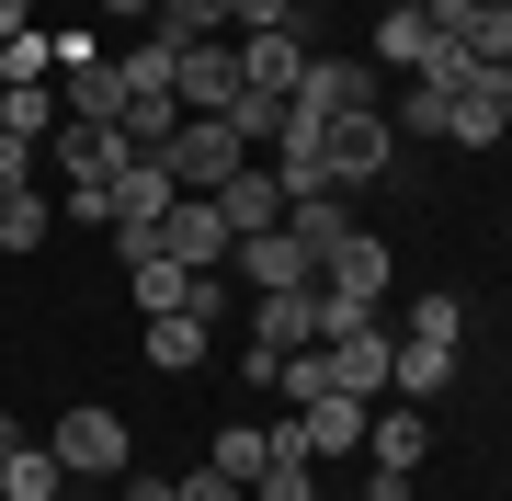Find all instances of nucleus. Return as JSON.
Returning a JSON list of instances; mask_svg holds the SVG:
<instances>
[{"instance_id": "nucleus-26", "label": "nucleus", "mask_w": 512, "mask_h": 501, "mask_svg": "<svg viewBox=\"0 0 512 501\" xmlns=\"http://www.w3.org/2000/svg\"><path fill=\"white\" fill-rule=\"evenodd\" d=\"M171 57H183V46H171V35H148L137 57H114V69H126V92H171Z\"/></svg>"}, {"instance_id": "nucleus-7", "label": "nucleus", "mask_w": 512, "mask_h": 501, "mask_svg": "<svg viewBox=\"0 0 512 501\" xmlns=\"http://www.w3.org/2000/svg\"><path fill=\"white\" fill-rule=\"evenodd\" d=\"M228 262L251 274V297H296V285H319V251L296 240V228H262V240H239Z\"/></svg>"}, {"instance_id": "nucleus-25", "label": "nucleus", "mask_w": 512, "mask_h": 501, "mask_svg": "<svg viewBox=\"0 0 512 501\" xmlns=\"http://www.w3.org/2000/svg\"><path fill=\"white\" fill-rule=\"evenodd\" d=\"M171 126H183V103H171V92H126V137H137V149H160Z\"/></svg>"}, {"instance_id": "nucleus-20", "label": "nucleus", "mask_w": 512, "mask_h": 501, "mask_svg": "<svg viewBox=\"0 0 512 501\" xmlns=\"http://www.w3.org/2000/svg\"><path fill=\"white\" fill-rule=\"evenodd\" d=\"M148 35L194 46V35H228V0H148Z\"/></svg>"}, {"instance_id": "nucleus-15", "label": "nucleus", "mask_w": 512, "mask_h": 501, "mask_svg": "<svg viewBox=\"0 0 512 501\" xmlns=\"http://www.w3.org/2000/svg\"><path fill=\"white\" fill-rule=\"evenodd\" d=\"M126 285H137V319H171V308H194V262H171V251L126 262Z\"/></svg>"}, {"instance_id": "nucleus-14", "label": "nucleus", "mask_w": 512, "mask_h": 501, "mask_svg": "<svg viewBox=\"0 0 512 501\" xmlns=\"http://www.w3.org/2000/svg\"><path fill=\"white\" fill-rule=\"evenodd\" d=\"M444 388H456V342H399V365H387V399H421V410H433Z\"/></svg>"}, {"instance_id": "nucleus-32", "label": "nucleus", "mask_w": 512, "mask_h": 501, "mask_svg": "<svg viewBox=\"0 0 512 501\" xmlns=\"http://www.w3.org/2000/svg\"><path fill=\"white\" fill-rule=\"evenodd\" d=\"M262 23H296V0H228V35H262Z\"/></svg>"}, {"instance_id": "nucleus-34", "label": "nucleus", "mask_w": 512, "mask_h": 501, "mask_svg": "<svg viewBox=\"0 0 512 501\" xmlns=\"http://www.w3.org/2000/svg\"><path fill=\"white\" fill-rule=\"evenodd\" d=\"M114 490H126V501H171V479H160V467H126Z\"/></svg>"}, {"instance_id": "nucleus-2", "label": "nucleus", "mask_w": 512, "mask_h": 501, "mask_svg": "<svg viewBox=\"0 0 512 501\" xmlns=\"http://www.w3.org/2000/svg\"><path fill=\"white\" fill-rule=\"evenodd\" d=\"M46 445H57V467H69V479H126V467H137V445H126V422H114L103 399H80L69 422L46 433Z\"/></svg>"}, {"instance_id": "nucleus-37", "label": "nucleus", "mask_w": 512, "mask_h": 501, "mask_svg": "<svg viewBox=\"0 0 512 501\" xmlns=\"http://www.w3.org/2000/svg\"><path fill=\"white\" fill-rule=\"evenodd\" d=\"M103 12H148V0H103Z\"/></svg>"}, {"instance_id": "nucleus-4", "label": "nucleus", "mask_w": 512, "mask_h": 501, "mask_svg": "<svg viewBox=\"0 0 512 501\" xmlns=\"http://www.w3.org/2000/svg\"><path fill=\"white\" fill-rule=\"evenodd\" d=\"M319 365H330V388H342V399H387V365H399V342H387L376 319H353V331H330V342H319Z\"/></svg>"}, {"instance_id": "nucleus-21", "label": "nucleus", "mask_w": 512, "mask_h": 501, "mask_svg": "<svg viewBox=\"0 0 512 501\" xmlns=\"http://www.w3.org/2000/svg\"><path fill=\"white\" fill-rule=\"evenodd\" d=\"M285 228H296L308 251H330V240H353V205H342V194H296V205H285Z\"/></svg>"}, {"instance_id": "nucleus-24", "label": "nucleus", "mask_w": 512, "mask_h": 501, "mask_svg": "<svg viewBox=\"0 0 512 501\" xmlns=\"http://www.w3.org/2000/svg\"><path fill=\"white\" fill-rule=\"evenodd\" d=\"M410 342H467V297L456 285H433V297L410 308Z\"/></svg>"}, {"instance_id": "nucleus-10", "label": "nucleus", "mask_w": 512, "mask_h": 501, "mask_svg": "<svg viewBox=\"0 0 512 501\" xmlns=\"http://www.w3.org/2000/svg\"><path fill=\"white\" fill-rule=\"evenodd\" d=\"M319 342V285H296V297H251V353H308Z\"/></svg>"}, {"instance_id": "nucleus-3", "label": "nucleus", "mask_w": 512, "mask_h": 501, "mask_svg": "<svg viewBox=\"0 0 512 501\" xmlns=\"http://www.w3.org/2000/svg\"><path fill=\"white\" fill-rule=\"evenodd\" d=\"M171 103H183V114H228L239 103V46L228 35H194L183 57H171Z\"/></svg>"}, {"instance_id": "nucleus-1", "label": "nucleus", "mask_w": 512, "mask_h": 501, "mask_svg": "<svg viewBox=\"0 0 512 501\" xmlns=\"http://www.w3.org/2000/svg\"><path fill=\"white\" fill-rule=\"evenodd\" d=\"M148 160L171 171V194H217V183H228V171L251 160V149H239V126H228V114H183V126H171Z\"/></svg>"}, {"instance_id": "nucleus-13", "label": "nucleus", "mask_w": 512, "mask_h": 501, "mask_svg": "<svg viewBox=\"0 0 512 501\" xmlns=\"http://www.w3.org/2000/svg\"><path fill=\"white\" fill-rule=\"evenodd\" d=\"M376 69H421V80H433L444 69V23L433 12H387L376 23Z\"/></svg>"}, {"instance_id": "nucleus-11", "label": "nucleus", "mask_w": 512, "mask_h": 501, "mask_svg": "<svg viewBox=\"0 0 512 501\" xmlns=\"http://www.w3.org/2000/svg\"><path fill=\"white\" fill-rule=\"evenodd\" d=\"M296 103H308V114H365L376 103V69H365V57H308Z\"/></svg>"}, {"instance_id": "nucleus-29", "label": "nucleus", "mask_w": 512, "mask_h": 501, "mask_svg": "<svg viewBox=\"0 0 512 501\" xmlns=\"http://www.w3.org/2000/svg\"><path fill=\"white\" fill-rule=\"evenodd\" d=\"M467 57H490V69H512V12H490V0H478V23H467Z\"/></svg>"}, {"instance_id": "nucleus-16", "label": "nucleus", "mask_w": 512, "mask_h": 501, "mask_svg": "<svg viewBox=\"0 0 512 501\" xmlns=\"http://www.w3.org/2000/svg\"><path fill=\"white\" fill-rule=\"evenodd\" d=\"M137 353H148V365H160V376H194V365H205V319H194V308L148 319V331H137Z\"/></svg>"}, {"instance_id": "nucleus-5", "label": "nucleus", "mask_w": 512, "mask_h": 501, "mask_svg": "<svg viewBox=\"0 0 512 501\" xmlns=\"http://www.w3.org/2000/svg\"><path fill=\"white\" fill-rule=\"evenodd\" d=\"M239 46V80H251V92H274V103H296V80H308V35H296V23H262V35H228Z\"/></svg>"}, {"instance_id": "nucleus-36", "label": "nucleus", "mask_w": 512, "mask_h": 501, "mask_svg": "<svg viewBox=\"0 0 512 501\" xmlns=\"http://www.w3.org/2000/svg\"><path fill=\"white\" fill-rule=\"evenodd\" d=\"M12 445H23V422H12V410H0V456H12Z\"/></svg>"}, {"instance_id": "nucleus-6", "label": "nucleus", "mask_w": 512, "mask_h": 501, "mask_svg": "<svg viewBox=\"0 0 512 501\" xmlns=\"http://www.w3.org/2000/svg\"><path fill=\"white\" fill-rule=\"evenodd\" d=\"M319 160H330V183L353 194V183H376V171L399 160V126H387V114L365 103V114H342V126H330V149H319Z\"/></svg>"}, {"instance_id": "nucleus-28", "label": "nucleus", "mask_w": 512, "mask_h": 501, "mask_svg": "<svg viewBox=\"0 0 512 501\" xmlns=\"http://www.w3.org/2000/svg\"><path fill=\"white\" fill-rule=\"evenodd\" d=\"M57 69V35H12L0 46V80H46Z\"/></svg>"}, {"instance_id": "nucleus-35", "label": "nucleus", "mask_w": 512, "mask_h": 501, "mask_svg": "<svg viewBox=\"0 0 512 501\" xmlns=\"http://www.w3.org/2000/svg\"><path fill=\"white\" fill-rule=\"evenodd\" d=\"M12 35H35V0H0V46Z\"/></svg>"}, {"instance_id": "nucleus-33", "label": "nucleus", "mask_w": 512, "mask_h": 501, "mask_svg": "<svg viewBox=\"0 0 512 501\" xmlns=\"http://www.w3.org/2000/svg\"><path fill=\"white\" fill-rule=\"evenodd\" d=\"M410 479L421 467H365V501H410Z\"/></svg>"}, {"instance_id": "nucleus-23", "label": "nucleus", "mask_w": 512, "mask_h": 501, "mask_svg": "<svg viewBox=\"0 0 512 501\" xmlns=\"http://www.w3.org/2000/svg\"><path fill=\"white\" fill-rule=\"evenodd\" d=\"M46 228H57V205H46V194H0V251H35Z\"/></svg>"}, {"instance_id": "nucleus-18", "label": "nucleus", "mask_w": 512, "mask_h": 501, "mask_svg": "<svg viewBox=\"0 0 512 501\" xmlns=\"http://www.w3.org/2000/svg\"><path fill=\"white\" fill-rule=\"evenodd\" d=\"M0 137H35V149L57 137V92L46 80H0Z\"/></svg>"}, {"instance_id": "nucleus-8", "label": "nucleus", "mask_w": 512, "mask_h": 501, "mask_svg": "<svg viewBox=\"0 0 512 501\" xmlns=\"http://www.w3.org/2000/svg\"><path fill=\"white\" fill-rule=\"evenodd\" d=\"M160 251H171V262H194V274H217V262L239 251V240H228V217H217V194H171Z\"/></svg>"}, {"instance_id": "nucleus-17", "label": "nucleus", "mask_w": 512, "mask_h": 501, "mask_svg": "<svg viewBox=\"0 0 512 501\" xmlns=\"http://www.w3.org/2000/svg\"><path fill=\"white\" fill-rule=\"evenodd\" d=\"M57 490H69L57 445H12V456H0V501H57Z\"/></svg>"}, {"instance_id": "nucleus-22", "label": "nucleus", "mask_w": 512, "mask_h": 501, "mask_svg": "<svg viewBox=\"0 0 512 501\" xmlns=\"http://www.w3.org/2000/svg\"><path fill=\"white\" fill-rule=\"evenodd\" d=\"M387 126H410V137H444V126H456V80H410V103L387 114Z\"/></svg>"}, {"instance_id": "nucleus-12", "label": "nucleus", "mask_w": 512, "mask_h": 501, "mask_svg": "<svg viewBox=\"0 0 512 501\" xmlns=\"http://www.w3.org/2000/svg\"><path fill=\"white\" fill-rule=\"evenodd\" d=\"M365 456H376V467H421V456H433V422H421V399H376Z\"/></svg>"}, {"instance_id": "nucleus-31", "label": "nucleus", "mask_w": 512, "mask_h": 501, "mask_svg": "<svg viewBox=\"0 0 512 501\" xmlns=\"http://www.w3.org/2000/svg\"><path fill=\"white\" fill-rule=\"evenodd\" d=\"M171 501H251V490H239L228 467H183V479H171Z\"/></svg>"}, {"instance_id": "nucleus-27", "label": "nucleus", "mask_w": 512, "mask_h": 501, "mask_svg": "<svg viewBox=\"0 0 512 501\" xmlns=\"http://www.w3.org/2000/svg\"><path fill=\"white\" fill-rule=\"evenodd\" d=\"M251 501H319V479H308V456H274V467H262V479H251Z\"/></svg>"}, {"instance_id": "nucleus-38", "label": "nucleus", "mask_w": 512, "mask_h": 501, "mask_svg": "<svg viewBox=\"0 0 512 501\" xmlns=\"http://www.w3.org/2000/svg\"><path fill=\"white\" fill-rule=\"evenodd\" d=\"M387 12H421V0H387Z\"/></svg>"}, {"instance_id": "nucleus-19", "label": "nucleus", "mask_w": 512, "mask_h": 501, "mask_svg": "<svg viewBox=\"0 0 512 501\" xmlns=\"http://www.w3.org/2000/svg\"><path fill=\"white\" fill-rule=\"evenodd\" d=\"M205 467H228V479L251 490L262 467H274V433H262V422H217V445H205Z\"/></svg>"}, {"instance_id": "nucleus-39", "label": "nucleus", "mask_w": 512, "mask_h": 501, "mask_svg": "<svg viewBox=\"0 0 512 501\" xmlns=\"http://www.w3.org/2000/svg\"><path fill=\"white\" fill-rule=\"evenodd\" d=\"M490 12H512V0H490Z\"/></svg>"}, {"instance_id": "nucleus-9", "label": "nucleus", "mask_w": 512, "mask_h": 501, "mask_svg": "<svg viewBox=\"0 0 512 501\" xmlns=\"http://www.w3.org/2000/svg\"><path fill=\"white\" fill-rule=\"evenodd\" d=\"M217 217H228V240H262V228H285V183H274V160H239L228 183H217Z\"/></svg>"}, {"instance_id": "nucleus-30", "label": "nucleus", "mask_w": 512, "mask_h": 501, "mask_svg": "<svg viewBox=\"0 0 512 501\" xmlns=\"http://www.w3.org/2000/svg\"><path fill=\"white\" fill-rule=\"evenodd\" d=\"M35 171H46L35 137H0V194H35Z\"/></svg>"}]
</instances>
